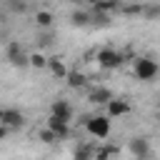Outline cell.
Instances as JSON below:
<instances>
[{"mask_svg": "<svg viewBox=\"0 0 160 160\" xmlns=\"http://www.w3.org/2000/svg\"><path fill=\"white\" fill-rule=\"evenodd\" d=\"M108 100H112V92L110 90H105V88H100V90H95L92 95H90V102H108Z\"/></svg>", "mask_w": 160, "mask_h": 160, "instance_id": "cell-11", "label": "cell"}, {"mask_svg": "<svg viewBox=\"0 0 160 160\" xmlns=\"http://www.w3.org/2000/svg\"><path fill=\"white\" fill-rule=\"evenodd\" d=\"M28 65H32V68H45V65H48V58H45L42 52H35V55L28 58Z\"/></svg>", "mask_w": 160, "mask_h": 160, "instance_id": "cell-13", "label": "cell"}, {"mask_svg": "<svg viewBox=\"0 0 160 160\" xmlns=\"http://www.w3.org/2000/svg\"><path fill=\"white\" fill-rule=\"evenodd\" d=\"M5 135H8V128H5V125H0V140H2Z\"/></svg>", "mask_w": 160, "mask_h": 160, "instance_id": "cell-23", "label": "cell"}, {"mask_svg": "<svg viewBox=\"0 0 160 160\" xmlns=\"http://www.w3.org/2000/svg\"><path fill=\"white\" fill-rule=\"evenodd\" d=\"M125 12H128V15H140V12H142V5H128Z\"/></svg>", "mask_w": 160, "mask_h": 160, "instance_id": "cell-19", "label": "cell"}, {"mask_svg": "<svg viewBox=\"0 0 160 160\" xmlns=\"http://www.w3.org/2000/svg\"><path fill=\"white\" fill-rule=\"evenodd\" d=\"M95 22H100V25H108V22H110L108 12H95Z\"/></svg>", "mask_w": 160, "mask_h": 160, "instance_id": "cell-20", "label": "cell"}, {"mask_svg": "<svg viewBox=\"0 0 160 160\" xmlns=\"http://www.w3.org/2000/svg\"><path fill=\"white\" fill-rule=\"evenodd\" d=\"M130 150H132V155L145 158V155H148V140H145V138H132V140H130Z\"/></svg>", "mask_w": 160, "mask_h": 160, "instance_id": "cell-9", "label": "cell"}, {"mask_svg": "<svg viewBox=\"0 0 160 160\" xmlns=\"http://www.w3.org/2000/svg\"><path fill=\"white\" fill-rule=\"evenodd\" d=\"M85 2H90V5H95V2H98V0H85Z\"/></svg>", "mask_w": 160, "mask_h": 160, "instance_id": "cell-24", "label": "cell"}, {"mask_svg": "<svg viewBox=\"0 0 160 160\" xmlns=\"http://www.w3.org/2000/svg\"><path fill=\"white\" fill-rule=\"evenodd\" d=\"M65 78H68L70 88H82V85H85V75H82V72H70V75H65Z\"/></svg>", "mask_w": 160, "mask_h": 160, "instance_id": "cell-14", "label": "cell"}, {"mask_svg": "<svg viewBox=\"0 0 160 160\" xmlns=\"http://www.w3.org/2000/svg\"><path fill=\"white\" fill-rule=\"evenodd\" d=\"M88 20H90V18H88L85 12H75V15H72V22H75V25H88Z\"/></svg>", "mask_w": 160, "mask_h": 160, "instance_id": "cell-17", "label": "cell"}, {"mask_svg": "<svg viewBox=\"0 0 160 160\" xmlns=\"http://www.w3.org/2000/svg\"><path fill=\"white\" fill-rule=\"evenodd\" d=\"M115 8H120L118 0H98V2H95V10H98V12H110V10H115Z\"/></svg>", "mask_w": 160, "mask_h": 160, "instance_id": "cell-12", "label": "cell"}, {"mask_svg": "<svg viewBox=\"0 0 160 160\" xmlns=\"http://www.w3.org/2000/svg\"><path fill=\"white\" fill-rule=\"evenodd\" d=\"M98 62L102 65V68H118L120 62H122V55L120 52H115V50H100L98 52Z\"/></svg>", "mask_w": 160, "mask_h": 160, "instance_id": "cell-5", "label": "cell"}, {"mask_svg": "<svg viewBox=\"0 0 160 160\" xmlns=\"http://www.w3.org/2000/svg\"><path fill=\"white\" fill-rule=\"evenodd\" d=\"M22 122H25V118H22L20 110H0V125H5V128H20Z\"/></svg>", "mask_w": 160, "mask_h": 160, "instance_id": "cell-3", "label": "cell"}, {"mask_svg": "<svg viewBox=\"0 0 160 160\" xmlns=\"http://www.w3.org/2000/svg\"><path fill=\"white\" fill-rule=\"evenodd\" d=\"M85 128H88V132L90 135H95V138H100V140H105L108 135H110V118H88V122H85Z\"/></svg>", "mask_w": 160, "mask_h": 160, "instance_id": "cell-1", "label": "cell"}, {"mask_svg": "<svg viewBox=\"0 0 160 160\" xmlns=\"http://www.w3.org/2000/svg\"><path fill=\"white\" fill-rule=\"evenodd\" d=\"M48 130H52L58 140H60V138H68V135H70V130H68V122L58 120L55 115H50V118H48Z\"/></svg>", "mask_w": 160, "mask_h": 160, "instance_id": "cell-6", "label": "cell"}, {"mask_svg": "<svg viewBox=\"0 0 160 160\" xmlns=\"http://www.w3.org/2000/svg\"><path fill=\"white\" fill-rule=\"evenodd\" d=\"M48 65H50V70H52V75H55V78H65V75H68V70H65V65H62V60H60V58H50V60H48Z\"/></svg>", "mask_w": 160, "mask_h": 160, "instance_id": "cell-10", "label": "cell"}, {"mask_svg": "<svg viewBox=\"0 0 160 160\" xmlns=\"http://www.w3.org/2000/svg\"><path fill=\"white\" fill-rule=\"evenodd\" d=\"M52 115L58 118V120H62V122H68L70 118H72V108L65 102V100H58V102H52Z\"/></svg>", "mask_w": 160, "mask_h": 160, "instance_id": "cell-7", "label": "cell"}, {"mask_svg": "<svg viewBox=\"0 0 160 160\" xmlns=\"http://www.w3.org/2000/svg\"><path fill=\"white\" fill-rule=\"evenodd\" d=\"M130 110V105L125 102V100H108V118H118V115H125Z\"/></svg>", "mask_w": 160, "mask_h": 160, "instance_id": "cell-8", "label": "cell"}, {"mask_svg": "<svg viewBox=\"0 0 160 160\" xmlns=\"http://www.w3.org/2000/svg\"><path fill=\"white\" fill-rule=\"evenodd\" d=\"M40 140H42V142H55L58 138H55L52 130H40Z\"/></svg>", "mask_w": 160, "mask_h": 160, "instance_id": "cell-16", "label": "cell"}, {"mask_svg": "<svg viewBox=\"0 0 160 160\" xmlns=\"http://www.w3.org/2000/svg\"><path fill=\"white\" fill-rule=\"evenodd\" d=\"M72 2H85V0H72Z\"/></svg>", "mask_w": 160, "mask_h": 160, "instance_id": "cell-25", "label": "cell"}, {"mask_svg": "<svg viewBox=\"0 0 160 160\" xmlns=\"http://www.w3.org/2000/svg\"><path fill=\"white\" fill-rule=\"evenodd\" d=\"M135 75L140 80H152L158 75V62L150 60V58H138L135 60Z\"/></svg>", "mask_w": 160, "mask_h": 160, "instance_id": "cell-2", "label": "cell"}, {"mask_svg": "<svg viewBox=\"0 0 160 160\" xmlns=\"http://www.w3.org/2000/svg\"><path fill=\"white\" fill-rule=\"evenodd\" d=\"M8 60H10L12 65H18V68H25V65H28V55L22 52L20 42H10V45H8Z\"/></svg>", "mask_w": 160, "mask_h": 160, "instance_id": "cell-4", "label": "cell"}, {"mask_svg": "<svg viewBox=\"0 0 160 160\" xmlns=\"http://www.w3.org/2000/svg\"><path fill=\"white\" fill-rule=\"evenodd\" d=\"M158 12H160L158 8H148V10H145V15H148V18H158Z\"/></svg>", "mask_w": 160, "mask_h": 160, "instance_id": "cell-22", "label": "cell"}, {"mask_svg": "<svg viewBox=\"0 0 160 160\" xmlns=\"http://www.w3.org/2000/svg\"><path fill=\"white\" fill-rule=\"evenodd\" d=\"M110 152H112L110 148H102V150H98V152H95V160H108V158H110Z\"/></svg>", "mask_w": 160, "mask_h": 160, "instance_id": "cell-18", "label": "cell"}, {"mask_svg": "<svg viewBox=\"0 0 160 160\" xmlns=\"http://www.w3.org/2000/svg\"><path fill=\"white\" fill-rule=\"evenodd\" d=\"M50 22H52V15H50L48 10H40V12H38V25H42V28H48Z\"/></svg>", "mask_w": 160, "mask_h": 160, "instance_id": "cell-15", "label": "cell"}, {"mask_svg": "<svg viewBox=\"0 0 160 160\" xmlns=\"http://www.w3.org/2000/svg\"><path fill=\"white\" fill-rule=\"evenodd\" d=\"M75 158H78V160H88V158H90V150H88V148H85V150H78Z\"/></svg>", "mask_w": 160, "mask_h": 160, "instance_id": "cell-21", "label": "cell"}]
</instances>
